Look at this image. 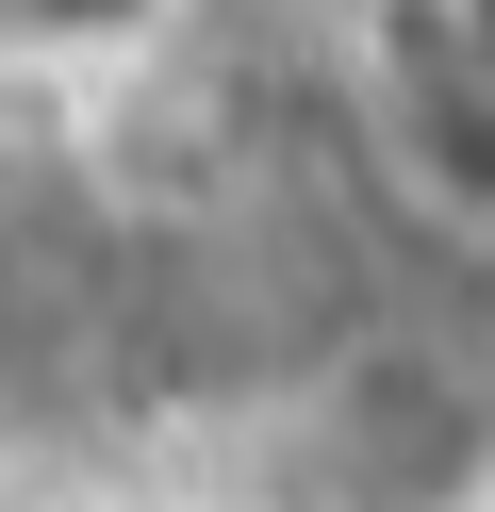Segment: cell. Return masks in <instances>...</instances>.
Listing matches in <instances>:
<instances>
[{"instance_id":"cell-1","label":"cell","mask_w":495,"mask_h":512,"mask_svg":"<svg viewBox=\"0 0 495 512\" xmlns=\"http://www.w3.org/2000/svg\"><path fill=\"white\" fill-rule=\"evenodd\" d=\"M380 83H396V149L462 215H495V0H396Z\"/></svg>"},{"instance_id":"cell-2","label":"cell","mask_w":495,"mask_h":512,"mask_svg":"<svg viewBox=\"0 0 495 512\" xmlns=\"http://www.w3.org/2000/svg\"><path fill=\"white\" fill-rule=\"evenodd\" d=\"M182 17H198V0H0V67H33V83H116V67H149Z\"/></svg>"}]
</instances>
